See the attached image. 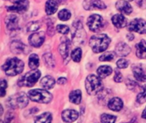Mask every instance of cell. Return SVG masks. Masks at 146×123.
Instances as JSON below:
<instances>
[{
    "mask_svg": "<svg viewBox=\"0 0 146 123\" xmlns=\"http://www.w3.org/2000/svg\"><path fill=\"white\" fill-rule=\"evenodd\" d=\"M111 40L106 34H96L92 36L89 41V44L92 51L96 54L105 51Z\"/></svg>",
    "mask_w": 146,
    "mask_h": 123,
    "instance_id": "cell-1",
    "label": "cell"
},
{
    "mask_svg": "<svg viewBox=\"0 0 146 123\" xmlns=\"http://www.w3.org/2000/svg\"><path fill=\"white\" fill-rule=\"evenodd\" d=\"M3 71L6 75L9 77H14L21 74L24 69V63L22 60L17 58H11L6 60L4 65L2 66Z\"/></svg>",
    "mask_w": 146,
    "mask_h": 123,
    "instance_id": "cell-2",
    "label": "cell"
},
{
    "mask_svg": "<svg viewBox=\"0 0 146 123\" xmlns=\"http://www.w3.org/2000/svg\"><path fill=\"white\" fill-rule=\"evenodd\" d=\"M28 95H27L25 93H18L9 97L6 101V105L10 109H22L28 105Z\"/></svg>",
    "mask_w": 146,
    "mask_h": 123,
    "instance_id": "cell-3",
    "label": "cell"
},
{
    "mask_svg": "<svg viewBox=\"0 0 146 123\" xmlns=\"http://www.w3.org/2000/svg\"><path fill=\"white\" fill-rule=\"evenodd\" d=\"M101 79L102 78L93 74H91L86 77V89L87 94H89L90 95H95L103 90L104 85Z\"/></svg>",
    "mask_w": 146,
    "mask_h": 123,
    "instance_id": "cell-4",
    "label": "cell"
},
{
    "mask_svg": "<svg viewBox=\"0 0 146 123\" xmlns=\"http://www.w3.org/2000/svg\"><path fill=\"white\" fill-rule=\"evenodd\" d=\"M40 76L41 72L38 70H33L26 73L25 75L21 76L19 78L17 84L19 87H33L38 82Z\"/></svg>",
    "mask_w": 146,
    "mask_h": 123,
    "instance_id": "cell-5",
    "label": "cell"
},
{
    "mask_svg": "<svg viewBox=\"0 0 146 123\" xmlns=\"http://www.w3.org/2000/svg\"><path fill=\"white\" fill-rule=\"evenodd\" d=\"M28 97L32 101L40 103V104H48L52 100V95L48 91L44 89H33L28 92Z\"/></svg>",
    "mask_w": 146,
    "mask_h": 123,
    "instance_id": "cell-6",
    "label": "cell"
},
{
    "mask_svg": "<svg viewBox=\"0 0 146 123\" xmlns=\"http://www.w3.org/2000/svg\"><path fill=\"white\" fill-rule=\"evenodd\" d=\"M73 41L75 44L84 43L86 40V31L83 28V24L80 20H77L73 24Z\"/></svg>",
    "mask_w": 146,
    "mask_h": 123,
    "instance_id": "cell-7",
    "label": "cell"
},
{
    "mask_svg": "<svg viewBox=\"0 0 146 123\" xmlns=\"http://www.w3.org/2000/svg\"><path fill=\"white\" fill-rule=\"evenodd\" d=\"M11 2L13 3V5L6 8L8 11L22 14L28 9L29 7L28 0H11Z\"/></svg>",
    "mask_w": 146,
    "mask_h": 123,
    "instance_id": "cell-8",
    "label": "cell"
},
{
    "mask_svg": "<svg viewBox=\"0 0 146 123\" xmlns=\"http://www.w3.org/2000/svg\"><path fill=\"white\" fill-rule=\"evenodd\" d=\"M87 26L92 31H98L104 26V19L99 14H92L88 18Z\"/></svg>",
    "mask_w": 146,
    "mask_h": 123,
    "instance_id": "cell-9",
    "label": "cell"
},
{
    "mask_svg": "<svg viewBox=\"0 0 146 123\" xmlns=\"http://www.w3.org/2000/svg\"><path fill=\"white\" fill-rule=\"evenodd\" d=\"M128 30L139 34H145L146 33V21L143 19H135L130 22Z\"/></svg>",
    "mask_w": 146,
    "mask_h": 123,
    "instance_id": "cell-10",
    "label": "cell"
},
{
    "mask_svg": "<svg viewBox=\"0 0 146 123\" xmlns=\"http://www.w3.org/2000/svg\"><path fill=\"white\" fill-rule=\"evenodd\" d=\"M63 41L61 43V44L59 45L58 50L60 54L62 55L64 63L67 64L68 61H69L70 59V48H71V44H70V41L68 39L63 38Z\"/></svg>",
    "mask_w": 146,
    "mask_h": 123,
    "instance_id": "cell-11",
    "label": "cell"
},
{
    "mask_svg": "<svg viewBox=\"0 0 146 123\" xmlns=\"http://www.w3.org/2000/svg\"><path fill=\"white\" fill-rule=\"evenodd\" d=\"M44 38H45L44 32H43V31L34 32V33H33L28 37V41H29V43L33 47H34V48H39L44 43Z\"/></svg>",
    "mask_w": 146,
    "mask_h": 123,
    "instance_id": "cell-12",
    "label": "cell"
},
{
    "mask_svg": "<svg viewBox=\"0 0 146 123\" xmlns=\"http://www.w3.org/2000/svg\"><path fill=\"white\" fill-rule=\"evenodd\" d=\"M83 7L86 10H94L104 9L106 5L102 0H85L83 2Z\"/></svg>",
    "mask_w": 146,
    "mask_h": 123,
    "instance_id": "cell-13",
    "label": "cell"
},
{
    "mask_svg": "<svg viewBox=\"0 0 146 123\" xmlns=\"http://www.w3.org/2000/svg\"><path fill=\"white\" fill-rule=\"evenodd\" d=\"M78 117H79V113L74 110H65L62 113V118L65 122H74L78 119Z\"/></svg>",
    "mask_w": 146,
    "mask_h": 123,
    "instance_id": "cell-14",
    "label": "cell"
},
{
    "mask_svg": "<svg viewBox=\"0 0 146 123\" xmlns=\"http://www.w3.org/2000/svg\"><path fill=\"white\" fill-rule=\"evenodd\" d=\"M5 25L7 29L15 31L19 27V19L15 14H9L5 18Z\"/></svg>",
    "mask_w": 146,
    "mask_h": 123,
    "instance_id": "cell-15",
    "label": "cell"
},
{
    "mask_svg": "<svg viewBox=\"0 0 146 123\" xmlns=\"http://www.w3.org/2000/svg\"><path fill=\"white\" fill-rule=\"evenodd\" d=\"M133 72L137 81L141 82H146V74L141 65H133Z\"/></svg>",
    "mask_w": 146,
    "mask_h": 123,
    "instance_id": "cell-16",
    "label": "cell"
},
{
    "mask_svg": "<svg viewBox=\"0 0 146 123\" xmlns=\"http://www.w3.org/2000/svg\"><path fill=\"white\" fill-rule=\"evenodd\" d=\"M116 6V9L122 14H131L132 12H133V7L130 5V3L127 1H123V0H121V1H118L115 4Z\"/></svg>",
    "mask_w": 146,
    "mask_h": 123,
    "instance_id": "cell-17",
    "label": "cell"
},
{
    "mask_svg": "<svg viewBox=\"0 0 146 123\" xmlns=\"http://www.w3.org/2000/svg\"><path fill=\"white\" fill-rule=\"evenodd\" d=\"M131 53V48L125 43H119L115 46V54L119 56H127Z\"/></svg>",
    "mask_w": 146,
    "mask_h": 123,
    "instance_id": "cell-18",
    "label": "cell"
},
{
    "mask_svg": "<svg viewBox=\"0 0 146 123\" xmlns=\"http://www.w3.org/2000/svg\"><path fill=\"white\" fill-rule=\"evenodd\" d=\"M108 107L113 111H120L123 108V102L120 98L115 97L109 101Z\"/></svg>",
    "mask_w": 146,
    "mask_h": 123,
    "instance_id": "cell-19",
    "label": "cell"
},
{
    "mask_svg": "<svg viewBox=\"0 0 146 123\" xmlns=\"http://www.w3.org/2000/svg\"><path fill=\"white\" fill-rule=\"evenodd\" d=\"M112 23L117 28H123L127 25V19L121 14H117L112 17Z\"/></svg>",
    "mask_w": 146,
    "mask_h": 123,
    "instance_id": "cell-20",
    "label": "cell"
},
{
    "mask_svg": "<svg viewBox=\"0 0 146 123\" xmlns=\"http://www.w3.org/2000/svg\"><path fill=\"white\" fill-rule=\"evenodd\" d=\"M26 46L18 41H14L11 44H10V50L13 54H24L26 51Z\"/></svg>",
    "mask_w": 146,
    "mask_h": 123,
    "instance_id": "cell-21",
    "label": "cell"
},
{
    "mask_svg": "<svg viewBox=\"0 0 146 123\" xmlns=\"http://www.w3.org/2000/svg\"><path fill=\"white\" fill-rule=\"evenodd\" d=\"M136 55L139 59H146V41L141 40L136 45Z\"/></svg>",
    "mask_w": 146,
    "mask_h": 123,
    "instance_id": "cell-22",
    "label": "cell"
},
{
    "mask_svg": "<svg viewBox=\"0 0 146 123\" xmlns=\"http://www.w3.org/2000/svg\"><path fill=\"white\" fill-rule=\"evenodd\" d=\"M56 81L53 77L50 76H46L43 77L40 81V85L44 88V89H51L55 86Z\"/></svg>",
    "mask_w": 146,
    "mask_h": 123,
    "instance_id": "cell-23",
    "label": "cell"
},
{
    "mask_svg": "<svg viewBox=\"0 0 146 123\" xmlns=\"http://www.w3.org/2000/svg\"><path fill=\"white\" fill-rule=\"evenodd\" d=\"M58 5L55 0H48L45 3V12L48 15L53 14L57 11Z\"/></svg>",
    "mask_w": 146,
    "mask_h": 123,
    "instance_id": "cell-24",
    "label": "cell"
},
{
    "mask_svg": "<svg viewBox=\"0 0 146 123\" xmlns=\"http://www.w3.org/2000/svg\"><path fill=\"white\" fill-rule=\"evenodd\" d=\"M82 99V94L81 91L79 89L74 90L70 93L69 94V100L70 102H72L73 104L75 105H80Z\"/></svg>",
    "mask_w": 146,
    "mask_h": 123,
    "instance_id": "cell-25",
    "label": "cell"
},
{
    "mask_svg": "<svg viewBox=\"0 0 146 123\" xmlns=\"http://www.w3.org/2000/svg\"><path fill=\"white\" fill-rule=\"evenodd\" d=\"M113 70L110 66L109 65H103V66H100L97 72H98V75L100 78L104 79V78H106L107 77H109L110 75H111Z\"/></svg>",
    "mask_w": 146,
    "mask_h": 123,
    "instance_id": "cell-26",
    "label": "cell"
},
{
    "mask_svg": "<svg viewBox=\"0 0 146 123\" xmlns=\"http://www.w3.org/2000/svg\"><path fill=\"white\" fill-rule=\"evenodd\" d=\"M52 116L50 112H45L37 116L34 123H51Z\"/></svg>",
    "mask_w": 146,
    "mask_h": 123,
    "instance_id": "cell-27",
    "label": "cell"
},
{
    "mask_svg": "<svg viewBox=\"0 0 146 123\" xmlns=\"http://www.w3.org/2000/svg\"><path fill=\"white\" fill-rule=\"evenodd\" d=\"M28 65L32 70H35L38 68V66L39 65V59H38V56L37 54H33L29 56Z\"/></svg>",
    "mask_w": 146,
    "mask_h": 123,
    "instance_id": "cell-28",
    "label": "cell"
},
{
    "mask_svg": "<svg viewBox=\"0 0 146 123\" xmlns=\"http://www.w3.org/2000/svg\"><path fill=\"white\" fill-rule=\"evenodd\" d=\"M43 60L44 61V64L46 65L47 67L52 69L55 67L56 64H55V60L52 56V54L50 53H47V54H44V56H43Z\"/></svg>",
    "mask_w": 146,
    "mask_h": 123,
    "instance_id": "cell-29",
    "label": "cell"
},
{
    "mask_svg": "<svg viewBox=\"0 0 146 123\" xmlns=\"http://www.w3.org/2000/svg\"><path fill=\"white\" fill-rule=\"evenodd\" d=\"M82 57V50L80 48H77L74 50H73L71 54V58L74 62H80Z\"/></svg>",
    "mask_w": 146,
    "mask_h": 123,
    "instance_id": "cell-30",
    "label": "cell"
},
{
    "mask_svg": "<svg viewBox=\"0 0 146 123\" xmlns=\"http://www.w3.org/2000/svg\"><path fill=\"white\" fill-rule=\"evenodd\" d=\"M116 121V116L109 114H103L101 116V122L102 123H115Z\"/></svg>",
    "mask_w": 146,
    "mask_h": 123,
    "instance_id": "cell-31",
    "label": "cell"
},
{
    "mask_svg": "<svg viewBox=\"0 0 146 123\" xmlns=\"http://www.w3.org/2000/svg\"><path fill=\"white\" fill-rule=\"evenodd\" d=\"M40 28V23L38 21H31L27 25V31H36Z\"/></svg>",
    "mask_w": 146,
    "mask_h": 123,
    "instance_id": "cell-32",
    "label": "cell"
},
{
    "mask_svg": "<svg viewBox=\"0 0 146 123\" xmlns=\"http://www.w3.org/2000/svg\"><path fill=\"white\" fill-rule=\"evenodd\" d=\"M136 101L139 105H142L146 101V86L142 88V92L139 94L136 98Z\"/></svg>",
    "mask_w": 146,
    "mask_h": 123,
    "instance_id": "cell-33",
    "label": "cell"
},
{
    "mask_svg": "<svg viewBox=\"0 0 146 123\" xmlns=\"http://www.w3.org/2000/svg\"><path fill=\"white\" fill-rule=\"evenodd\" d=\"M5 123H18V119L14 112H8L5 116Z\"/></svg>",
    "mask_w": 146,
    "mask_h": 123,
    "instance_id": "cell-34",
    "label": "cell"
},
{
    "mask_svg": "<svg viewBox=\"0 0 146 123\" xmlns=\"http://www.w3.org/2000/svg\"><path fill=\"white\" fill-rule=\"evenodd\" d=\"M70 17H71V14L68 9H62L58 14V18L61 20H63V21H66V20H69Z\"/></svg>",
    "mask_w": 146,
    "mask_h": 123,
    "instance_id": "cell-35",
    "label": "cell"
},
{
    "mask_svg": "<svg viewBox=\"0 0 146 123\" xmlns=\"http://www.w3.org/2000/svg\"><path fill=\"white\" fill-rule=\"evenodd\" d=\"M115 54L114 52H109L101 55L99 57V60L100 61H111L115 59Z\"/></svg>",
    "mask_w": 146,
    "mask_h": 123,
    "instance_id": "cell-36",
    "label": "cell"
},
{
    "mask_svg": "<svg viewBox=\"0 0 146 123\" xmlns=\"http://www.w3.org/2000/svg\"><path fill=\"white\" fill-rule=\"evenodd\" d=\"M116 65H117L118 68H120V69H125V68H127V67L128 66L129 62H128V60H126V59H120V60L117 61Z\"/></svg>",
    "mask_w": 146,
    "mask_h": 123,
    "instance_id": "cell-37",
    "label": "cell"
},
{
    "mask_svg": "<svg viewBox=\"0 0 146 123\" xmlns=\"http://www.w3.org/2000/svg\"><path fill=\"white\" fill-rule=\"evenodd\" d=\"M56 31L59 32V33H62V34H68V31H69V28L68 26H65V25H58L56 26Z\"/></svg>",
    "mask_w": 146,
    "mask_h": 123,
    "instance_id": "cell-38",
    "label": "cell"
},
{
    "mask_svg": "<svg viewBox=\"0 0 146 123\" xmlns=\"http://www.w3.org/2000/svg\"><path fill=\"white\" fill-rule=\"evenodd\" d=\"M7 87H8L7 82L5 80H2V82H1V97H4Z\"/></svg>",
    "mask_w": 146,
    "mask_h": 123,
    "instance_id": "cell-39",
    "label": "cell"
},
{
    "mask_svg": "<svg viewBox=\"0 0 146 123\" xmlns=\"http://www.w3.org/2000/svg\"><path fill=\"white\" fill-rule=\"evenodd\" d=\"M127 86L128 89L133 90V89H134V88L138 87V84H137L134 81L127 79Z\"/></svg>",
    "mask_w": 146,
    "mask_h": 123,
    "instance_id": "cell-40",
    "label": "cell"
},
{
    "mask_svg": "<svg viewBox=\"0 0 146 123\" xmlns=\"http://www.w3.org/2000/svg\"><path fill=\"white\" fill-rule=\"evenodd\" d=\"M122 78H123V77H122L121 73L118 70H115V77H114L115 82H121L122 81Z\"/></svg>",
    "mask_w": 146,
    "mask_h": 123,
    "instance_id": "cell-41",
    "label": "cell"
},
{
    "mask_svg": "<svg viewBox=\"0 0 146 123\" xmlns=\"http://www.w3.org/2000/svg\"><path fill=\"white\" fill-rule=\"evenodd\" d=\"M138 5L141 9H146V0H139L138 1Z\"/></svg>",
    "mask_w": 146,
    "mask_h": 123,
    "instance_id": "cell-42",
    "label": "cell"
},
{
    "mask_svg": "<svg viewBox=\"0 0 146 123\" xmlns=\"http://www.w3.org/2000/svg\"><path fill=\"white\" fill-rule=\"evenodd\" d=\"M57 83H58V84H60V85L66 84V83H67V79H66V78H63V77L59 78V79L57 80Z\"/></svg>",
    "mask_w": 146,
    "mask_h": 123,
    "instance_id": "cell-43",
    "label": "cell"
},
{
    "mask_svg": "<svg viewBox=\"0 0 146 123\" xmlns=\"http://www.w3.org/2000/svg\"><path fill=\"white\" fill-rule=\"evenodd\" d=\"M127 39H128L129 41H133V38H134V36H133V34H128V35L127 36Z\"/></svg>",
    "mask_w": 146,
    "mask_h": 123,
    "instance_id": "cell-44",
    "label": "cell"
},
{
    "mask_svg": "<svg viewBox=\"0 0 146 123\" xmlns=\"http://www.w3.org/2000/svg\"><path fill=\"white\" fill-rule=\"evenodd\" d=\"M57 3H59V4H62V3H64L65 2H66V0H55Z\"/></svg>",
    "mask_w": 146,
    "mask_h": 123,
    "instance_id": "cell-45",
    "label": "cell"
},
{
    "mask_svg": "<svg viewBox=\"0 0 146 123\" xmlns=\"http://www.w3.org/2000/svg\"><path fill=\"white\" fill-rule=\"evenodd\" d=\"M142 117H143L144 119H145L146 120V107H145V109L144 110L143 113H142Z\"/></svg>",
    "mask_w": 146,
    "mask_h": 123,
    "instance_id": "cell-46",
    "label": "cell"
},
{
    "mask_svg": "<svg viewBox=\"0 0 146 123\" xmlns=\"http://www.w3.org/2000/svg\"><path fill=\"white\" fill-rule=\"evenodd\" d=\"M127 1H130L131 2V1H133V0H127Z\"/></svg>",
    "mask_w": 146,
    "mask_h": 123,
    "instance_id": "cell-47",
    "label": "cell"
},
{
    "mask_svg": "<svg viewBox=\"0 0 146 123\" xmlns=\"http://www.w3.org/2000/svg\"><path fill=\"white\" fill-rule=\"evenodd\" d=\"M1 123H4V122H1Z\"/></svg>",
    "mask_w": 146,
    "mask_h": 123,
    "instance_id": "cell-48",
    "label": "cell"
}]
</instances>
